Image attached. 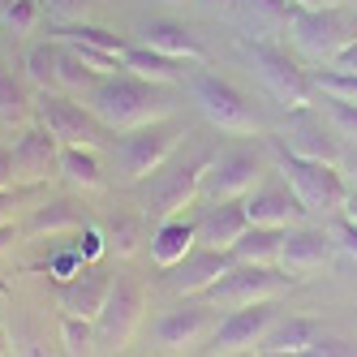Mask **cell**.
<instances>
[{
	"label": "cell",
	"mask_w": 357,
	"mask_h": 357,
	"mask_svg": "<svg viewBox=\"0 0 357 357\" xmlns=\"http://www.w3.org/2000/svg\"><path fill=\"white\" fill-rule=\"evenodd\" d=\"M168 91L172 86L134 78V73L125 69V73H112V78H99L82 99L108 134H125V130H138V125L172 116V95Z\"/></svg>",
	"instance_id": "6da1fadb"
},
{
	"label": "cell",
	"mask_w": 357,
	"mask_h": 357,
	"mask_svg": "<svg viewBox=\"0 0 357 357\" xmlns=\"http://www.w3.org/2000/svg\"><path fill=\"white\" fill-rule=\"evenodd\" d=\"M241 47V56L250 61L254 69V78L263 82V91L275 99V104H284L289 112L293 108H310L314 104V86H310V69H301L293 56H289V47H280L275 39H259V35H241L237 39Z\"/></svg>",
	"instance_id": "7a4b0ae2"
},
{
	"label": "cell",
	"mask_w": 357,
	"mask_h": 357,
	"mask_svg": "<svg viewBox=\"0 0 357 357\" xmlns=\"http://www.w3.org/2000/svg\"><path fill=\"white\" fill-rule=\"evenodd\" d=\"M181 138H185V125L176 121V116H164V121H151V125H138V130L116 134V142H112L116 176H121L125 185L146 181L151 172H160L168 164V155L176 151Z\"/></svg>",
	"instance_id": "3957f363"
},
{
	"label": "cell",
	"mask_w": 357,
	"mask_h": 357,
	"mask_svg": "<svg viewBox=\"0 0 357 357\" xmlns=\"http://www.w3.org/2000/svg\"><path fill=\"white\" fill-rule=\"evenodd\" d=\"M289 39L305 61L331 65L357 39V17L344 5H297L289 17Z\"/></svg>",
	"instance_id": "277c9868"
},
{
	"label": "cell",
	"mask_w": 357,
	"mask_h": 357,
	"mask_svg": "<svg viewBox=\"0 0 357 357\" xmlns=\"http://www.w3.org/2000/svg\"><path fill=\"white\" fill-rule=\"evenodd\" d=\"M185 91H190V99L198 104V112L207 116L220 134L254 138V134L263 130V121H259V112H254V104L228 78H220V73H211V69H185Z\"/></svg>",
	"instance_id": "5b68a950"
},
{
	"label": "cell",
	"mask_w": 357,
	"mask_h": 357,
	"mask_svg": "<svg viewBox=\"0 0 357 357\" xmlns=\"http://www.w3.org/2000/svg\"><path fill=\"white\" fill-rule=\"evenodd\" d=\"M275 164H280V176L289 181V190L297 194L301 211L305 215H323V220H336L349 202V181L340 168L331 164H319V160H301V155H289L284 146H275Z\"/></svg>",
	"instance_id": "8992f818"
},
{
	"label": "cell",
	"mask_w": 357,
	"mask_h": 357,
	"mask_svg": "<svg viewBox=\"0 0 357 357\" xmlns=\"http://www.w3.org/2000/svg\"><path fill=\"white\" fill-rule=\"evenodd\" d=\"M211 164V151L194 155L190 164L172 168V172H151L146 181H138V202H142V215L151 220H172V215H185V207H194V198L202 194V176H207Z\"/></svg>",
	"instance_id": "52a82bcc"
},
{
	"label": "cell",
	"mask_w": 357,
	"mask_h": 357,
	"mask_svg": "<svg viewBox=\"0 0 357 357\" xmlns=\"http://www.w3.org/2000/svg\"><path fill=\"white\" fill-rule=\"evenodd\" d=\"M263 151L254 142H233V146H220L211 151V164L207 176H202V198L207 202H241L254 185L263 181Z\"/></svg>",
	"instance_id": "ba28073f"
},
{
	"label": "cell",
	"mask_w": 357,
	"mask_h": 357,
	"mask_svg": "<svg viewBox=\"0 0 357 357\" xmlns=\"http://www.w3.org/2000/svg\"><path fill=\"white\" fill-rule=\"evenodd\" d=\"M35 125H43L61 146H104V125L95 121V112L82 104L78 95L65 91H39L35 95Z\"/></svg>",
	"instance_id": "9c48e42d"
},
{
	"label": "cell",
	"mask_w": 357,
	"mask_h": 357,
	"mask_svg": "<svg viewBox=\"0 0 357 357\" xmlns=\"http://www.w3.org/2000/svg\"><path fill=\"white\" fill-rule=\"evenodd\" d=\"M289 284L297 280L280 267H254V263H233L220 284H211L202 293V301L215 305V310H241V305H259V301H275Z\"/></svg>",
	"instance_id": "30bf717a"
},
{
	"label": "cell",
	"mask_w": 357,
	"mask_h": 357,
	"mask_svg": "<svg viewBox=\"0 0 357 357\" xmlns=\"http://www.w3.org/2000/svg\"><path fill=\"white\" fill-rule=\"evenodd\" d=\"M275 146H284L289 155H301V160L331 164V168H340V160H344L340 138L331 134V125L323 121V112H314V104L289 112V121L275 130Z\"/></svg>",
	"instance_id": "8fae6325"
},
{
	"label": "cell",
	"mask_w": 357,
	"mask_h": 357,
	"mask_svg": "<svg viewBox=\"0 0 357 357\" xmlns=\"http://www.w3.org/2000/svg\"><path fill=\"white\" fill-rule=\"evenodd\" d=\"M142 314H146V293L134 280H112V293L104 301V310L95 319V336H99V349H130V340L138 336L142 327Z\"/></svg>",
	"instance_id": "7c38bea8"
},
{
	"label": "cell",
	"mask_w": 357,
	"mask_h": 357,
	"mask_svg": "<svg viewBox=\"0 0 357 357\" xmlns=\"http://www.w3.org/2000/svg\"><path fill=\"white\" fill-rule=\"evenodd\" d=\"M9 164H13V185L22 190L43 185L47 176L61 172V142L43 125H22V134L9 146Z\"/></svg>",
	"instance_id": "4fadbf2b"
},
{
	"label": "cell",
	"mask_w": 357,
	"mask_h": 357,
	"mask_svg": "<svg viewBox=\"0 0 357 357\" xmlns=\"http://www.w3.org/2000/svg\"><path fill=\"white\" fill-rule=\"evenodd\" d=\"M215 305L207 301H181V305H172V310H164L155 319V344L168 349V353H190L194 344L202 340H211V331H215Z\"/></svg>",
	"instance_id": "5bb4252c"
},
{
	"label": "cell",
	"mask_w": 357,
	"mask_h": 357,
	"mask_svg": "<svg viewBox=\"0 0 357 357\" xmlns=\"http://www.w3.org/2000/svg\"><path fill=\"white\" fill-rule=\"evenodd\" d=\"M275 319H280V314H275V301H259V305H241V310H228V314L215 323V331H211V357L259 349Z\"/></svg>",
	"instance_id": "9a60e30c"
},
{
	"label": "cell",
	"mask_w": 357,
	"mask_h": 357,
	"mask_svg": "<svg viewBox=\"0 0 357 357\" xmlns=\"http://www.w3.org/2000/svg\"><path fill=\"white\" fill-rule=\"evenodd\" d=\"M331 241L327 228H314V224H293L284 228V250H280V271H289L297 284L301 280H310L314 271H323L331 263Z\"/></svg>",
	"instance_id": "2e32d148"
},
{
	"label": "cell",
	"mask_w": 357,
	"mask_h": 357,
	"mask_svg": "<svg viewBox=\"0 0 357 357\" xmlns=\"http://www.w3.org/2000/svg\"><path fill=\"white\" fill-rule=\"evenodd\" d=\"M233 271V254L228 250H207V245H194L190 254L176 267H168V289L176 297H202L211 284H220V280Z\"/></svg>",
	"instance_id": "e0dca14e"
},
{
	"label": "cell",
	"mask_w": 357,
	"mask_h": 357,
	"mask_svg": "<svg viewBox=\"0 0 357 357\" xmlns=\"http://www.w3.org/2000/svg\"><path fill=\"white\" fill-rule=\"evenodd\" d=\"M241 207H245V220L250 224H263V228H293L305 215L284 176H280V181H267V185H254L241 198Z\"/></svg>",
	"instance_id": "ac0fdd59"
},
{
	"label": "cell",
	"mask_w": 357,
	"mask_h": 357,
	"mask_svg": "<svg viewBox=\"0 0 357 357\" xmlns=\"http://www.w3.org/2000/svg\"><path fill=\"white\" fill-rule=\"evenodd\" d=\"M112 293V275H104L99 267H82L73 280H65V284H56V305L61 314H73V319H99V310H104V301Z\"/></svg>",
	"instance_id": "d6986e66"
},
{
	"label": "cell",
	"mask_w": 357,
	"mask_h": 357,
	"mask_svg": "<svg viewBox=\"0 0 357 357\" xmlns=\"http://www.w3.org/2000/svg\"><path fill=\"white\" fill-rule=\"evenodd\" d=\"M138 43L142 47H155V52L172 56V61H185V65H202L207 61V47L194 39V31L185 22H172V17H151L138 26Z\"/></svg>",
	"instance_id": "ffe728a7"
},
{
	"label": "cell",
	"mask_w": 357,
	"mask_h": 357,
	"mask_svg": "<svg viewBox=\"0 0 357 357\" xmlns=\"http://www.w3.org/2000/svg\"><path fill=\"white\" fill-rule=\"evenodd\" d=\"M194 228H198V245L233 250V241L250 228V220H245V207L233 198V202H207V207L194 215Z\"/></svg>",
	"instance_id": "44dd1931"
},
{
	"label": "cell",
	"mask_w": 357,
	"mask_h": 357,
	"mask_svg": "<svg viewBox=\"0 0 357 357\" xmlns=\"http://www.w3.org/2000/svg\"><path fill=\"white\" fill-rule=\"evenodd\" d=\"M151 263H155L160 271H168V267H176L185 259V254L198 245V228H194V220L190 215H172V220H160L155 228H151Z\"/></svg>",
	"instance_id": "7402d4cb"
},
{
	"label": "cell",
	"mask_w": 357,
	"mask_h": 357,
	"mask_svg": "<svg viewBox=\"0 0 357 357\" xmlns=\"http://www.w3.org/2000/svg\"><path fill=\"white\" fill-rule=\"evenodd\" d=\"M319 336H323V323H319V319L289 314V319H275V323H271V331L263 336L259 353H263V357H301Z\"/></svg>",
	"instance_id": "603a6c76"
},
{
	"label": "cell",
	"mask_w": 357,
	"mask_h": 357,
	"mask_svg": "<svg viewBox=\"0 0 357 357\" xmlns=\"http://www.w3.org/2000/svg\"><path fill=\"white\" fill-rule=\"evenodd\" d=\"M86 220H82V207L73 198H52V202H39L31 207L22 233L26 237H61V233H82Z\"/></svg>",
	"instance_id": "cb8c5ba5"
},
{
	"label": "cell",
	"mask_w": 357,
	"mask_h": 357,
	"mask_svg": "<svg viewBox=\"0 0 357 357\" xmlns=\"http://www.w3.org/2000/svg\"><path fill=\"white\" fill-rule=\"evenodd\" d=\"M280 250H284V228H263L250 224L233 241V263H254V267H280Z\"/></svg>",
	"instance_id": "d4e9b609"
},
{
	"label": "cell",
	"mask_w": 357,
	"mask_h": 357,
	"mask_svg": "<svg viewBox=\"0 0 357 357\" xmlns=\"http://www.w3.org/2000/svg\"><path fill=\"white\" fill-rule=\"evenodd\" d=\"M125 69L134 78H146V82H160V86H176L185 82V61H172L155 47H142V43H130L125 47Z\"/></svg>",
	"instance_id": "484cf974"
},
{
	"label": "cell",
	"mask_w": 357,
	"mask_h": 357,
	"mask_svg": "<svg viewBox=\"0 0 357 357\" xmlns=\"http://www.w3.org/2000/svg\"><path fill=\"white\" fill-rule=\"evenodd\" d=\"M61 176L73 190H104V160L95 146H61Z\"/></svg>",
	"instance_id": "4316f807"
},
{
	"label": "cell",
	"mask_w": 357,
	"mask_h": 357,
	"mask_svg": "<svg viewBox=\"0 0 357 357\" xmlns=\"http://www.w3.org/2000/svg\"><path fill=\"white\" fill-rule=\"evenodd\" d=\"M35 116V95L26 91V78H17V73L0 61V125H26Z\"/></svg>",
	"instance_id": "83f0119b"
},
{
	"label": "cell",
	"mask_w": 357,
	"mask_h": 357,
	"mask_svg": "<svg viewBox=\"0 0 357 357\" xmlns=\"http://www.w3.org/2000/svg\"><path fill=\"white\" fill-rule=\"evenodd\" d=\"M52 39H61V43H91V47L112 52V56H125V47H130L125 35H116L108 26H95V22H65V26H52Z\"/></svg>",
	"instance_id": "f1b7e54d"
},
{
	"label": "cell",
	"mask_w": 357,
	"mask_h": 357,
	"mask_svg": "<svg viewBox=\"0 0 357 357\" xmlns=\"http://www.w3.org/2000/svg\"><path fill=\"white\" fill-rule=\"evenodd\" d=\"M56 65H61V43H56V39L31 43V47H26V56H22L26 82H31L35 91H56Z\"/></svg>",
	"instance_id": "f546056e"
},
{
	"label": "cell",
	"mask_w": 357,
	"mask_h": 357,
	"mask_svg": "<svg viewBox=\"0 0 357 357\" xmlns=\"http://www.w3.org/2000/svg\"><path fill=\"white\" fill-rule=\"evenodd\" d=\"M99 233H104V241H108L112 254L130 259V254L138 250V241H142V220L130 215V211H116V215H108L104 224H99Z\"/></svg>",
	"instance_id": "4dcf8cb0"
},
{
	"label": "cell",
	"mask_w": 357,
	"mask_h": 357,
	"mask_svg": "<svg viewBox=\"0 0 357 357\" xmlns=\"http://www.w3.org/2000/svg\"><path fill=\"white\" fill-rule=\"evenodd\" d=\"M61 349H65V357H95V353H99L95 323H91V319L61 314Z\"/></svg>",
	"instance_id": "1f68e13d"
},
{
	"label": "cell",
	"mask_w": 357,
	"mask_h": 357,
	"mask_svg": "<svg viewBox=\"0 0 357 357\" xmlns=\"http://www.w3.org/2000/svg\"><path fill=\"white\" fill-rule=\"evenodd\" d=\"M95 82H99V73H95V69H86V65H82L78 56H73L65 43H61V65H56V91H65V95H78V99H82V95H86V91H91Z\"/></svg>",
	"instance_id": "d6a6232c"
},
{
	"label": "cell",
	"mask_w": 357,
	"mask_h": 357,
	"mask_svg": "<svg viewBox=\"0 0 357 357\" xmlns=\"http://www.w3.org/2000/svg\"><path fill=\"white\" fill-rule=\"evenodd\" d=\"M310 86L314 95H327V99H349V104H357V73L353 69H310Z\"/></svg>",
	"instance_id": "836d02e7"
},
{
	"label": "cell",
	"mask_w": 357,
	"mask_h": 357,
	"mask_svg": "<svg viewBox=\"0 0 357 357\" xmlns=\"http://www.w3.org/2000/svg\"><path fill=\"white\" fill-rule=\"evenodd\" d=\"M39 17H43V0H13V5L0 13V31H9V35H31L39 26Z\"/></svg>",
	"instance_id": "e575fe53"
},
{
	"label": "cell",
	"mask_w": 357,
	"mask_h": 357,
	"mask_svg": "<svg viewBox=\"0 0 357 357\" xmlns=\"http://www.w3.org/2000/svg\"><path fill=\"white\" fill-rule=\"evenodd\" d=\"M323 116H327V125H331V134H336V138L357 142V104H349V99H327L323 95Z\"/></svg>",
	"instance_id": "d590c367"
},
{
	"label": "cell",
	"mask_w": 357,
	"mask_h": 357,
	"mask_svg": "<svg viewBox=\"0 0 357 357\" xmlns=\"http://www.w3.org/2000/svg\"><path fill=\"white\" fill-rule=\"evenodd\" d=\"M82 267H95V263H82V254L78 250H56L52 254V259H47V275H52L56 280V284H65V280H73V275H78Z\"/></svg>",
	"instance_id": "8d00e7d4"
},
{
	"label": "cell",
	"mask_w": 357,
	"mask_h": 357,
	"mask_svg": "<svg viewBox=\"0 0 357 357\" xmlns=\"http://www.w3.org/2000/svg\"><path fill=\"white\" fill-rule=\"evenodd\" d=\"M95 0H43V13L56 22V26H65V22H86Z\"/></svg>",
	"instance_id": "74e56055"
},
{
	"label": "cell",
	"mask_w": 357,
	"mask_h": 357,
	"mask_svg": "<svg viewBox=\"0 0 357 357\" xmlns=\"http://www.w3.org/2000/svg\"><path fill=\"white\" fill-rule=\"evenodd\" d=\"M301 357H357V340H349V336H327V331H323V336L305 349Z\"/></svg>",
	"instance_id": "f35d334b"
},
{
	"label": "cell",
	"mask_w": 357,
	"mask_h": 357,
	"mask_svg": "<svg viewBox=\"0 0 357 357\" xmlns=\"http://www.w3.org/2000/svg\"><path fill=\"white\" fill-rule=\"evenodd\" d=\"M331 241H336L340 254H349V259L357 263V220L336 215V220H331Z\"/></svg>",
	"instance_id": "ab89813d"
},
{
	"label": "cell",
	"mask_w": 357,
	"mask_h": 357,
	"mask_svg": "<svg viewBox=\"0 0 357 357\" xmlns=\"http://www.w3.org/2000/svg\"><path fill=\"white\" fill-rule=\"evenodd\" d=\"M73 250L82 254V263H99V254L108 250V241H104V233H99L95 224H86L82 233H78V241H73Z\"/></svg>",
	"instance_id": "60d3db41"
},
{
	"label": "cell",
	"mask_w": 357,
	"mask_h": 357,
	"mask_svg": "<svg viewBox=\"0 0 357 357\" xmlns=\"http://www.w3.org/2000/svg\"><path fill=\"white\" fill-rule=\"evenodd\" d=\"M17 207H22V185H5L0 190V224H13Z\"/></svg>",
	"instance_id": "b9f144b4"
},
{
	"label": "cell",
	"mask_w": 357,
	"mask_h": 357,
	"mask_svg": "<svg viewBox=\"0 0 357 357\" xmlns=\"http://www.w3.org/2000/svg\"><path fill=\"white\" fill-rule=\"evenodd\" d=\"M331 65H336V69H353V73H357V39H353V43L344 47V52H340L336 61H331Z\"/></svg>",
	"instance_id": "7bdbcfd3"
},
{
	"label": "cell",
	"mask_w": 357,
	"mask_h": 357,
	"mask_svg": "<svg viewBox=\"0 0 357 357\" xmlns=\"http://www.w3.org/2000/svg\"><path fill=\"white\" fill-rule=\"evenodd\" d=\"M340 172H344V181H349V194H357V155H344Z\"/></svg>",
	"instance_id": "ee69618b"
},
{
	"label": "cell",
	"mask_w": 357,
	"mask_h": 357,
	"mask_svg": "<svg viewBox=\"0 0 357 357\" xmlns=\"http://www.w3.org/2000/svg\"><path fill=\"white\" fill-rule=\"evenodd\" d=\"M13 241H17V228H13V224H0V254H9Z\"/></svg>",
	"instance_id": "f6af8a7d"
},
{
	"label": "cell",
	"mask_w": 357,
	"mask_h": 357,
	"mask_svg": "<svg viewBox=\"0 0 357 357\" xmlns=\"http://www.w3.org/2000/svg\"><path fill=\"white\" fill-rule=\"evenodd\" d=\"M13 185V164H9V151H0V190Z\"/></svg>",
	"instance_id": "bcb514c9"
},
{
	"label": "cell",
	"mask_w": 357,
	"mask_h": 357,
	"mask_svg": "<svg viewBox=\"0 0 357 357\" xmlns=\"http://www.w3.org/2000/svg\"><path fill=\"white\" fill-rule=\"evenodd\" d=\"M0 357H13V336H9L5 323H0Z\"/></svg>",
	"instance_id": "7dc6e473"
},
{
	"label": "cell",
	"mask_w": 357,
	"mask_h": 357,
	"mask_svg": "<svg viewBox=\"0 0 357 357\" xmlns=\"http://www.w3.org/2000/svg\"><path fill=\"white\" fill-rule=\"evenodd\" d=\"M340 215H349V220H357V194H349V202H344V211Z\"/></svg>",
	"instance_id": "c3c4849f"
},
{
	"label": "cell",
	"mask_w": 357,
	"mask_h": 357,
	"mask_svg": "<svg viewBox=\"0 0 357 357\" xmlns=\"http://www.w3.org/2000/svg\"><path fill=\"white\" fill-rule=\"evenodd\" d=\"M224 357H259V349H250V353H224Z\"/></svg>",
	"instance_id": "681fc988"
},
{
	"label": "cell",
	"mask_w": 357,
	"mask_h": 357,
	"mask_svg": "<svg viewBox=\"0 0 357 357\" xmlns=\"http://www.w3.org/2000/svg\"><path fill=\"white\" fill-rule=\"evenodd\" d=\"M314 5H344V0H314Z\"/></svg>",
	"instance_id": "f907efd6"
},
{
	"label": "cell",
	"mask_w": 357,
	"mask_h": 357,
	"mask_svg": "<svg viewBox=\"0 0 357 357\" xmlns=\"http://www.w3.org/2000/svg\"><path fill=\"white\" fill-rule=\"evenodd\" d=\"M160 5H185V0H160Z\"/></svg>",
	"instance_id": "816d5d0a"
},
{
	"label": "cell",
	"mask_w": 357,
	"mask_h": 357,
	"mask_svg": "<svg viewBox=\"0 0 357 357\" xmlns=\"http://www.w3.org/2000/svg\"><path fill=\"white\" fill-rule=\"evenodd\" d=\"M9 5H13V0H0V13H5V9H9Z\"/></svg>",
	"instance_id": "f5cc1de1"
},
{
	"label": "cell",
	"mask_w": 357,
	"mask_h": 357,
	"mask_svg": "<svg viewBox=\"0 0 357 357\" xmlns=\"http://www.w3.org/2000/svg\"><path fill=\"white\" fill-rule=\"evenodd\" d=\"M293 5H314V0H293Z\"/></svg>",
	"instance_id": "db71d44e"
},
{
	"label": "cell",
	"mask_w": 357,
	"mask_h": 357,
	"mask_svg": "<svg viewBox=\"0 0 357 357\" xmlns=\"http://www.w3.org/2000/svg\"><path fill=\"white\" fill-rule=\"evenodd\" d=\"M353 5H357V0H353Z\"/></svg>",
	"instance_id": "11a10c76"
}]
</instances>
